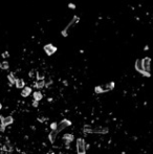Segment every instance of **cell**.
<instances>
[{"label":"cell","mask_w":153,"mask_h":154,"mask_svg":"<svg viewBox=\"0 0 153 154\" xmlns=\"http://www.w3.org/2000/svg\"><path fill=\"white\" fill-rule=\"evenodd\" d=\"M114 82H110L108 84L106 85H102V86H97L94 91H96V94H104V92H108V91L112 90L114 88Z\"/></svg>","instance_id":"3957f363"},{"label":"cell","mask_w":153,"mask_h":154,"mask_svg":"<svg viewBox=\"0 0 153 154\" xmlns=\"http://www.w3.org/2000/svg\"><path fill=\"white\" fill-rule=\"evenodd\" d=\"M84 133H100V134H106L108 133V128L106 127H94V128H90L89 126L84 127Z\"/></svg>","instance_id":"7a4b0ae2"},{"label":"cell","mask_w":153,"mask_h":154,"mask_svg":"<svg viewBox=\"0 0 153 154\" xmlns=\"http://www.w3.org/2000/svg\"><path fill=\"white\" fill-rule=\"evenodd\" d=\"M68 6L70 7V9H75V5L73 4V3H69V4H68Z\"/></svg>","instance_id":"44dd1931"},{"label":"cell","mask_w":153,"mask_h":154,"mask_svg":"<svg viewBox=\"0 0 153 154\" xmlns=\"http://www.w3.org/2000/svg\"><path fill=\"white\" fill-rule=\"evenodd\" d=\"M42 98H43V96L40 91H35V92H34V99H35V101L38 102V101L42 100Z\"/></svg>","instance_id":"5bb4252c"},{"label":"cell","mask_w":153,"mask_h":154,"mask_svg":"<svg viewBox=\"0 0 153 154\" xmlns=\"http://www.w3.org/2000/svg\"><path fill=\"white\" fill-rule=\"evenodd\" d=\"M15 85H16L17 88H24V81L22 79H16Z\"/></svg>","instance_id":"7c38bea8"},{"label":"cell","mask_w":153,"mask_h":154,"mask_svg":"<svg viewBox=\"0 0 153 154\" xmlns=\"http://www.w3.org/2000/svg\"><path fill=\"white\" fill-rule=\"evenodd\" d=\"M37 78H38V80H43V79H44V75H42V73H39L37 75Z\"/></svg>","instance_id":"ac0fdd59"},{"label":"cell","mask_w":153,"mask_h":154,"mask_svg":"<svg viewBox=\"0 0 153 154\" xmlns=\"http://www.w3.org/2000/svg\"><path fill=\"white\" fill-rule=\"evenodd\" d=\"M44 51L46 53L48 56H52V55H54L55 53L57 51V47L55 46V45H52V44H46V45H44Z\"/></svg>","instance_id":"ba28073f"},{"label":"cell","mask_w":153,"mask_h":154,"mask_svg":"<svg viewBox=\"0 0 153 154\" xmlns=\"http://www.w3.org/2000/svg\"><path fill=\"white\" fill-rule=\"evenodd\" d=\"M14 122V119L12 117H3L2 119V125L3 126H7V125H11Z\"/></svg>","instance_id":"9c48e42d"},{"label":"cell","mask_w":153,"mask_h":154,"mask_svg":"<svg viewBox=\"0 0 153 154\" xmlns=\"http://www.w3.org/2000/svg\"><path fill=\"white\" fill-rule=\"evenodd\" d=\"M52 153H54V152H52V151H50V152H48V153H47V154H52Z\"/></svg>","instance_id":"603a6c76"},{"label":"cell","mask_w":153,"mask_h":154,"mask_svg":"<svg viewBox=\"0 0 153 154\" xmlns=\"http://www.w3.org/2000/svg\"><path fill=\"white\" fill-rule=\"evenodd\" d=\"M35 86L37 87V88H43V87L45 86V82H44V80H38V81L36 82Z\"/></svg>","instance_id":"9a60e30c"},{"label":"cell","mask_w":153,"mask_h":154,"mask_svg":"<svg viewBox=\"0 0 153 154\" xmlns=\"http://www.w3.org/2000/svg\"><path fill=\"white\" fill-rule=\"evenodd\" d=\"M79 21H80V18H79L78 16L73 17V18L71 19V21L69 22L68 24H67V26H66V27L61 32L62 36H63V37H67V36L69 35V33H70V30H73V28L75 27L77 24L79 23Z\"/></svg>","instance_id":"6da1fadb"},{"label":"cell","mask_w":153,"mask_h":154,"mask_svg":"<svg viewBox=\"0 0 153 154\" xmlns=\"http://www.w3.org/2000/svg\"><path fill=\"white\" fill-rule=\"evenodd\" d=\"M9 62H6V61H4V62H2V63H0V68L1 69H9Z\"/></svg>","instance_id":"e0dca14e"},{"label":"cell","mask_w":153,"mask_h":154,"mask_svg":"<svg viewBox=\"0 0 153 154\" xmlns=\"http://www.w3.org/2000/svg\"><path fill=\"white\" fill-rule=\"evenodd\" d=\"M0 131H4V126H3L2 124H1V121H0Z\"/></svg>","instance_id":"ffe728a7"},{"label":"cell","mask_w":153,"mask_h":154,"mask_svg":"<svg viewBox=\"0 0 153 154\" xmlns=\"http://www.w3.org/2000/svg\"><path fill=\"white\" fill-rule=\"evenodd\" d=\"M1 108H2V106H1V103H0V111H1Z\"/></svg>","instance_id":"cb8c5ba5"},{"label":"cell","mask_w":153,"mask_h":154,"mask_svg":"<svg viewBox=\"0 0 153 154\" xmlns=\"http://www.w3.org/2000/svg\"><path fill=\"white\" fill-rule=\"evenodd\" d=\"M7 79H9V81L11 82V84H15V81H16V78H15L14 73H9L7 75Z\"/></svg>","instance_id":"2e32d148"},{"label":"cell","mask_w":153,"mask_h":154,"mask_svg":"<svg viewBox=\"0 0 153 154\" xmlns=\"http://www.w3.org/2000/svg\"><path fill=\"white\" fill-rule=\"evenodd\" d=\"M50 127H52V130H56V127H57V124L56 123H52V125H50Z\"/></svg>","instance_id":"d6986e66"},{"label":"cell","mask_w":153,"mask_h":154,"mask_svg":"<svg viewBox=\"0 0 153 154\" xmlns=\"http://www.w3.org/2000/svg\"><path fill=\"white\" fill-rule=\"evenodd\" d=\"M86 144L83 138H78L77 140V153L78 154H86Z\"/></svg>","instance_id":"277c9868"},{"label":"cell","mask_w":153,"mask_h":154,"mask_svg":"<svg viewBox=\"0 0 153 154\" xmlns=\"http://www.w3.org/2000/svg\"><path fill=\"white\" fill-rule=\"evenodd\" d=\"M142 60V65H143V68L146 73H150V65H151V59L146 57L144 59H141Z\"/></svg>","instance_id":"52a82bcc"},{"label":"cell","mask_w":153,"mask_h":154,"mask_svg":"<svg viewBox=\"0 0 153 154\" xmlns=\"http://www.w3.org/2000/svg\"><path fill=\"white\" fill-rule=\"evenodd\" d=\"M71 125V122L68 121V119H63L59 123V124H57V127H56V131L57 133L61 132L62 130H64L65 128H67L68 126Z\"/></svg>","instance_id":"5b68a950"},{"label":"cell","mask_w":153,"mask_h":154,"mask_svg":"<svg viewBox=\"0 0 153 154\" xmlns=\"http://www.w3.org/2000/svg\"><path fill=\"white\" fill-rule=\"evenodd\" d=\"M31 94H32L31 87H24L23 90L21 91V96H23V98H26V96H28Z\"/></svg>","instance_id":"30bf717a"},{"label":"cell","mask_w":153,"mask_h":154,"mask_svg":"<svg viewBox=\"0 0 153 154\" xmlns=\"http://www.w3.org/2000/svg\"><path fill=\"white\" fill-rule=\"evenodd\" d=\"M33 106H34V107H38V102H37V101L34 100V102H33Z\"/></svg>","instance_id":"7402d4cb"},{"label":"cell","mask_w":153,"mask_h":154,"mask_svg":"<svg viewBox=\"0 0 153 154\" xmlns=\"http://www.w3.org/2000/svg\"><path fill=\"white\" fill-rule=\"evenodd\" d=\"M135 69H136L137 73H139L141 75L143 76H146V77H150V73H146L144 70V68H143V65H142V60L141 59H139V60L135 61Z\"/></svg>","instance_id":"8992f818"},{"label":"cell","mask_w":153,"mask_h":154,"mask_svg":"<svg viewBox=\"0 0 153 154\" xmlns=\"http://www.w3.org/2000/svg\"><path fill=\"white\" fill-rule=\"evenodd\" d=\"M63 140H66V145H67V147H68L69 142L73 140V134H65V135L63 136Z\"/></svg>","instance_id":"8fae6325"},{"label":"cell","mask_w":153,"mask_h":154,"mask_svg":"<svg viewBox=\"0 0 153 154\" xmlns=\"http://www.w3.org/2000/svg\"><path fill=\"white\" fill-rule=\"evenodd\" d=\"M57 131L56 130H52V132L50 133V135H48V137H50V142H52L54 144L55 142V140H56V137H57Z\"/></svg>","instance_id":"4fadbf2b"}]
</instances>
